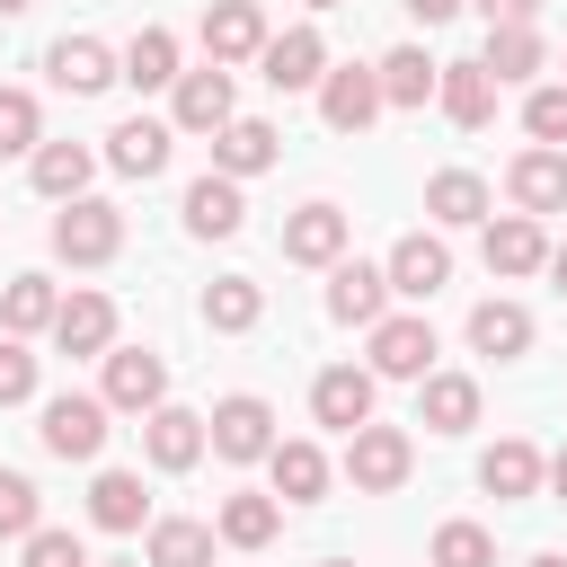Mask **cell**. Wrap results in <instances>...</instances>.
<instances>
[{"mask_svg":"<svg viewBox=\"0 0 567 567\" xmlns=\"http://www.w3.org/2000/svg\"><path fill=\"white\" fill-rule=\"evenodd\" d=\"M124 248V213L106 204V195H71L62 213H53V257L62 266H106Z\"/></svg>","mask_w":567,"mask_h":567,"instance_id":"1","label":"cell"},{"mask_svg":"<svg viewBox=\"0 0 567 567\" xmlns=\"http://www.w3.org/2000/svg\"><path fill=\"white\" fill-rule=\"evenodd\" d=\"M408 470H416L408 425H354V434H346V478H354V496H390V487H408Z\"/></svg>","mask_w":567,"mask_h":567,"instance_id":"2","label":"cell"},{"mask_svg":"<svg viewBox=\"0 0 567 567\" xmlns=\"http://www.w3.org/2000/svg\"><path fill=\"white\" fill-rule=\"evenodd\" d=\"M204 452H221V461H266V452H275V408H266L257 390L221 399V408L204 416Z\"/></svg>","mask_w":567,"mask_h":567,"instance_id":"3","label":"cell"},{"mask_svg":"<svg viewBox=\"0 0 567 567\" xmlns=\"http://www.w3.org/2000/svg\"><path fill=\"white\" fill-rule=\"evenodd\" d=\"M257 80H266L275 97H292V89H319V80H328V44H319V27H284V35H266V53H257Z\"/></svg>","mask_w":567,"mask_h":567,"instance_id":"4","label":"cell"},{"mask_svg":"<svg viewBox=\"0 0 567 567\" xmlns=\"http://www.w3.org/2000/svg\"><path fill=\"white\" fill-rule=\"evenodd\" d=\"M106 408H124V416H151L159 399H168V363L151 354V346H106V390H97Z\"/></svg>","mask_w":567,"mask_h":567,"instance_id":"5","label":"cell"},{"mask_svg":"<svg viewBox=\"0 0 567 567\" xmlns=\"http://www.w3.org/2000/svg\"><path fill=\"white\" fill-rule=\"evenodd\" d=\"M44 452L53 461H97L106 452V399H80V390L44 399Z\"/></svg>","mask_w":567,"mask_h":567,"instance_id":"6","label":"cell"},{"mask_svg":"<svg viewBox=\"0 0 567 567\" xmlns=\"http://www.w3.org/2000/svg\"><path fill=\"white\" fill-rule=\"evenodd\" d=\"M266 53V9L257 0H213L204 9V62L230 71V62H257Z\"/></svg>","mask_w":567,"mask_h":567,"instance_id":"7","label":"cell"},{"mask_svg":"<svg viewBox=\"0 0 567 567\" xmlns=\"http://www.w3.org/2000/svg\"><path fill=\"white\" fill-rule=\"evenodd\" d=\"M328 319H346V328H381V319H390V275L363 266V257H337V266H328Z\"/></svg>","mask_w":567,"mask_h":567,"instance_id":"8","label":"cell"},{"mask_svg":"<svg viewBox=\"0 0 567 567\" xmlns=\"http://www.w3.org/2000/svg\"><path fill=\"white\" fill-rule=\"evenodd\" d=\"M239 106H230V71H177V97H168V133H221Z\"/></svg>","mask_w":567,"mask_h":567,"instance_id":"9","label":"cell"},{"mask_svg":"<svg viewBox=\"0 0 567 567\" xmlns=\"http://www.w3.org/2000/svg\"><path fill=\"white\" fill-rule=\"evenodd\" d=\"M381 275H390V292H399V301H434V292L452 284V248H443L434 230H408V239L390 248V266H381Z\"/></svg>","mask_w":567,"mask_h":567,"instance_id":"10","label":"cell"},{"mask_svg":"<svg viewBox=\"0 0 567 567\" xmlns=\"http://www.w3.org/2000/svg\"><path fill=\"white\" fill-rule=\"evenodd\" d=\"M363 372H372V381H425V372H434V328H425V319H381Z\"/></svg>","mask_w":567,"mask_h":567,"instance_id":"11","label":"cell"},{"mask_svg":"<svg viewBox=\"0 0 567 567\" xmlns=\"http://www.w3.org/2000/svg\"><path fill=\"white\" fill-rule=\"evenodd\" d=\"M505 195H514V213H567V151H514V168H505Z\"/></svg>","mask_w":567,"mask_h":567,"instance_id":"12","label":"cell"},{"mask_svg":"<svg viewBox=\"0 0 567 567\" xmlns=\"http://www.w3.org/2000/svg\"><path fill=\"white\" fill-rule=\"evenodd\" d=\"M346 239H354V213H337V204H301V213L284 221V257H292V266H337Z\"/></svg>","mask_w":567,"mask_h":567,"instance_id":"13","label":"cell"},{"mask_svg":"<svg viewBox=\"0 0 567 567\" xmlns=\"http://www.w3.org/2000/svg\"><path fill=\"white\" fill-rule=\"evenodd\" d=\"M310 416L337 425V434L372 425V372H363V363H328V372L310 381Z\"/></svg>","mask_w":567,"mask_h":567,"instance_id":"14","label":"cell"},{"mask_svg":"<svg viewBox=\"0 0 567 567\" xmlns=\"http://www.w3.org/2000/svg\"><path fill=\"white\" fill-rule=\"evenodd\" d=\"M275 159H284V142H275L266 115H230V124L213 133V177H257V168H275Z\"/></svg>","mask_w":567,"mask_h":567,"instance_id":"15","label":"cell"},{"mask_svg":"<svg viewBox=\"0 0 567 567\" xmlns=\"http://www.w3.org/2000/svg\"><path fill=\"white\" fill-rule=\"evenodd\" d=\"M416 425L425 434H470L478 425V381L470 372H425L416 381Z\"/></svg>","mask_w":567,"mask_h":567,"instance_id":"16","label":"cell"},{"mask_svg":"<svg viewBox=\"0 0 567 567\" xmlns=\"http://www.w3.org/2000/svg\"><path fill=\"white\" fill-rule=\"evenodd\" d=\"M142 452H151V470H195V461H204V416L159 399V408L142 416Z\"/></svg>","mask_w":567,"mask_h":567,"instance_id":"17","label":"cell"},{"mask_svg":"<svg viewBox=\"0 0 567 567\" xmlns=\"http://www.w3.org/2000/svg\"><path fill=\"white\" fill-rule=\"evenodd\" d=\"M319 115H328V133H363V124L381 115V80H372L363 62L328 71V80H319Z\"/></svg>","mask_w":567,"mask_h":567,"instance_id":"18","label":"cell"},{"mask_svg":"<svg viewBox=\"0 0 567 567\" xmlns=\"http://www.w3.org/2000/svg\"><path fill=\"white\" fill-rule=\"evenodd\" d=\"M44 71H53V89H71V97H97V89H115V53H106L97 35H62V44L44 53Z\"/></svg>","mask_w":567,"mask_h":567,"instance_id":"19","label":"cell"},{"mask_svg":"<svg viewBox=\"0 0 567 567\" xmlns=\"http://www.w3.org/2000/svg\"><path fill=\"white\" fill-rule=\"evenodd\" d=\"M239 221H248V195H239V177H213V168H204V177L186 186V230H195V239H230Z\"/></svg>","mask_w":567,"mask_h":567,"instance_id":"20","label":"cell"},{"mask_svg":"<svg viewBox=\"0 0 567 567\" xmlns=\"http://www.w3.org/2000/svg\"><path fill=\"white\" fill-rule=\"evenodd\" d=\"M53 346H62V354H106V346H115V301H106V292H71V301L53 310Z\"/></svg>","mask_w":567,"mask_h":567,"instance_id":"21","label":"cell"},{"mask_svg":"<svg viewBox=\"0 0 567 567\" xmlns=\"http://www.w3.org/2000/svg\"><path fill=\"white\" fill-rule=\"evenodd\" d=\"M434 97H443V115H452L461 133H478V124L496 115V80H487L478 62H443V71H434Z\"/></svg>","mask_w":567,"mask_h":567,"instance_id":"22","label":"cell"},{"mask_svg":"<svg viewBox=\"0 0 567 567\" xmlns=\"http://www.w3.org/2000/svg\"><path fill=\"white\" fill-rule=\"evenodd\" d=\"M89 168H97V151H89V142H35V159H27L35 195H53V204L89 195Z\"/></svg>","mask_w":567,"mask_h":567,"instance_id":"23","label":"cell"},{"mask_svg":"<svg viewBox=\"0 0 567 567\" xmlns=\"http://www.w3.org/2000/svg\"><path fill=\"white\" fill-rule=\"evenodd\" d=\"M540 266H549V239H540L532 213L487 221V275H540Z\"/></svg>","mask_w":567,"mask_h":567,"instance_id":"24","label":"cell"},{"mask_svg":"<svg viewBox=\"0 0 567 567\" xmlns=\"http://www.w3.org/2000/svg\"><path fill=\"white\" fill-rule=\"evenodd\" d=\"M213 532H221L230 549H266V540L284 532V496H257V487H239V496H221Z\"/></svg>","mask_w":567,"mask_h":567,"instance_id":"25","label":"cell"},{"mask_svg":"<svg viewBox=\"0 0 567 567\" xmlns=\"http://www.w3.org/2000/svg\"><path fill=\"white\" fill-rule=\"evenodd\" d=\"M434 71H443V62H425V44H390V53L372 62L381 106H425V97H434Z\"/></svg>","mask_w":567,"mask_h":567,"instance_id":"26","label":"cell"},{"mask_svg":"<svg viewBox=\"0 0 567 567\" xmlns=\"http://www.w3.org/2000/svg\"><path fill=\"white\" fill-rule=\"evenodd\" d=\"M168 142H177V133H168L159 115H133V124L106 133V159H115L124 177H159V168H168Z\"/></svg>","mask_w":567,"mask_h":567,"instance_id":"27","label":"cell"},{"mask_svg":"<svg viewBox=\"0 0 567 567\" xmlns=\"http://www.w3.org/2000/svg\"><path fill=\"white\" fill-rule=\"evenodd\" d=\"M115 80H133V89H177V35H168V27H142V35L115 53Z\"/></svg>","mask_w":567,"mask_h":567,"instance_id":"28","label":"cell"},{"mask_svg":"<svg viewBox=\"0 0 567 567\" xmlns=\"http://www.w3.org/2000/svg\"><path fill=\"white\" fill-rule=\"evenodd\" d=\"M257 319H266V292H257V275H213V284H204V328L239 337V328H257Z\"/></svg>","mask_w":567,"mask_h":567,"instance_id":"29","label":"cell"},{"mask_svg":"<svg viewBox=\"0 0 567 567\" xmlns=\"http://www.w3.org/2000/svg\"><path fill=\"white\" fill-rule=\"evenodd\" d=\"M266 470H275V496L284 505H319V487H328V452L319 443H275Z\"/></svg>","mask_w":567,"mask_h":567,"instance_id":"30","label":"cell"},{"mask_svg":"<svg viewBox=\"0 0 567 567\" xmlns=\"http://www.w3.org/2000/svg\"><path fill=\"white\" fill-rule=\"evenodd\" d=\"M142 505H151V496H142L133 470H97V478H89V523H97V532H142Z\"/></svg>","mask_w":567,"mask_h":567,"instance_id":"31","label":"cell"},{"mask_svg":"<svg viewBox=\"0 0 567 567\" xmlns=\"http://www.w3.org/2000/svg\"><path fill=\"white\" fill-rule=\"evenodd\" d=\"M53 310H62L53 275H9V292H0V328H9V337H35V328H53Z\"/></svg>","mask_w":567,"mask_h":567,"instance_id":"32","label":"cell"},{"mask_svg":"<svg viewBox=\"0 0 567 567\" xmlns=\"http://www.w3.org/2000/svg\"><path fill=\"white\" fill-rule=\"evenodd\" d=\"M470 346L496 354V363L523 354V346H532V310H523V301H478V310H470Z\"/></svg>","mask_w":567,"mask_h":567,"instance_id":"33","label":"cell"},{"mask_svg":"<svg viewBox=\"0 0 567 567\" xmlns=\"http://www.w3.org/2000/svg\"><path fill=\"white\" fill-rule=\"evenodd\" d=\"M478 71H487L496 89H505V80H532V71H540V27H487Z\"/></svg>","mask_w":567,"mask_h":567,"instance_id":"34","label":"cell"},{"mask_svg":"<svg viewBox=\"0 0 567 567\" xmlns=\"http://www.w3.org/2000/svg\"><path fill=\"white\" fill-rule=\"evenodd\" d=\"M425 213L434 221H487V177H470V168H443V177H425Z\"/></svg>","mask_w":567,"mask_h":567,"instance_id":"35","label":"cell"},{"mask_svg":"<svg viewBox=\"0 0 567 567\" xmlns=\"http://www.w3.org/2000/svg\"><path fill=\"white\" fill-rule=\"evenodd\" d=\"M151 567H213V523H186V514L151 523Z\"/></svg>","mask_w":567,"mask_h":567,"instance_id":"36","label":"cell"},{"mask_svg":"<svg viewBox=\"0 0 567 567\" xmlns=\"http://www.w3.org/2000/svg\"><path fill=\"white\" fill-rule=\"evenodd\" d=\"M478 487H487V496H532V487H540V452H532V443H496V452L478 461Z\"/></svg>","mask_w":567,"mask_h":567,"instance_id":"37","label":"cell"},{"mask_svg":"<svg viewBox=\"0 0 567 567\" xmlns=\"http://www.w3.org/2000/svg\"><path fill=\"white\" fill-rule=\"evenodd\" d=\"M35 142H44L35 97H27V89H0V159H35Z\"/></svg>","mask_w":567,"mask_h":567,"instance_id":"38","label":"cell"},{"mask_svg":"<svg viewBox=\"0 0 567 567\" xmlns=\"http://www.w3.org/2000/svg\"><path fill=\"white\" fill-rule=\"evenodd\" d=\"M523 133H532L540 151H567V80H549V89L523 97Z\"/></svg>","mask_w":567,"mask_h":567,"instance_id":"39","label":"cell"},{"mask_svg":"<svg viewBox=\"0 0 567 567\" xmlns=\"http://www.w3.org/2000/svg\"><path fill=\"white\" fill-rule=\"evenodd\" d=\"M434 567H496V540L478 523H443L434 532Z\"/></svg>","mask_w":567,"mask_h":567,"instance_id":"40","label":"cell"},{"mask_svg":"<svg viewBox=\"0 0 567 567\" xmlns=\"http://www.w3.org/2000/svg\"><path fill=\"white\" fill-rule=\"evenodd\" d=\"M35 478H18V470H0V540H27L35 532Z\"/></svg>","mask_w":567,"mask_h":567,"instance_id":"41","label":"cell"},{"mask_svg":"<svg viewBox=\"0 0 567 567\" xmlns=\"http://www.w3.org/2000/svg\"><path fill=\"white\" fill-rule=\"evenodd\" d=\"M18 399H35V354L18 337H0V408H18Z\"/></svg>","mask_w":567,"mask_h":567,"instance_id":"42","label":"cell"},{"mask_svg":"<svg viewBox=\"0 0 567 567\" xmlns=\"http://www.w3.org/2000/svg\"><path fill=\"white\" fill-rule=\"evenodd\" d=\"M27 567H89V549H80L71 532H44V523H35V532H27Z\"/></svg>","mask_w":567,"mask_h":567,"instance_id":"43","label":"cell"},{"mask_svg":"<svg viewBox=\"0 0 567 567\" xmlns=\"http://www.w3.org/2000/svg\"><path fill=\"white\" fill-rule=\"evenodd\" d=\"M470 9H478L487 27H532V9H540V0H470Z\"/></svg>","mask_w":567,"mask_h":567,"instance_id":"44","label":"cell"},{"mask_svg":"<svg viewBox=\"0 0 567 567\" xmlns=\"http://www.w3.org/2000/svg\"><path fill=\"white\" fill-rule=\"evenodd\" d=\"M470 0H408V18H425V27H443V18H461Z\"/></svg>","mask_w":567,"mask_h":567,"instance_id":"45","label":"cell"},{"mask_svg":"<svg viewBox=\"0 0 567 567\" xmlns=\"http://www.w3.org/2000/svg\"><path fill=\"white\" fill-rule=\"evenodd\" d=\"M540 478H549V487H558V496H567V443H558V452H549V461H540Z\"/></svg>","mask_w":567,"mask_h":567,"instance_id":"46","label":"cell"},{"mask_svg":"<svg viewBox=\"0 0 567 567\" xmlns=\"http://www.w3.org/2000/svg\"><path fill=\"white\" fill-rule=\"evenodd\" d=\"M549 275H558V292H567V239H558V248H549Z\"/></svg>","mask_w":567,"mask_h":567,"instance_id":"47","label":"cell"},{"mask_svg":"<svg viewBox=\"0 0 567 567\" xmlns=\"http://www.w3.org/2000/svg\"><path fill=\"white\" fill-rule=\"evenodd\" d=\"M18 9H35V0H0V18H18Z\"/></svg>","mask_w":567,"mask_h":567,"instance_id":"48","label":"cell"},{"mask_svg":"<svg viewBox=\"0 0 567 567\" xmlns=\"http://www.w3.org/2000/svg\"><path fill=\"white\" fill-rule=\"evenodd\" d=\"M532 567H567V558H549V549H540V558H532Z\"/></svg>","mask_w":567,"mask_h":567,"instance_id":"49","label":"cell"},{"mask_svg":"<svg viewBox=\"0 0 567 567\" xmlns=\"http://www.w3.org/2000/svg\"><path fill=\"white\" fill-rule=\"evenodd\" d=\"M310 9H346V0H310Z\"/></svg>","mask_w":567,"mask_h":567,"instance_id":"50","label":"cell"},{"mask_svg":"<svg viewBox=\"0 0 567 567\" xmlns=\"http://www.w3.org/2000/svg\"><path fill=\"white\" fill-rule=\"evenodd\" d=\"M106 567H133V558H106Z\"/></svg>","mask_w":567,"mask_h":567,"instance_id":"51","label":"cell"},{"mask_svg":"<svg viewBox=\"0 0 567 567\" xmlns=\"http://www.w3.org/2000/svg\"><path fill=\"white\" fill-rule=\"evenodd\" d=\"M328 567H346V558H328Z\"/></svg>","mask_w":567,"mask_h":567,"instance_id":"52","label":"cell"}]
</instances>
